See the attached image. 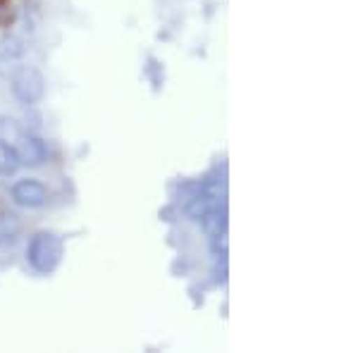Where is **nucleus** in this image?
Instances as JSON below:
<instances>
[{
	"instance_id": "obj_1",
	"label": "nucleus",
	"mask_w": 358,
	"mask_h": 353,
	"mask_svg": "<svg viewBox=\"0 0 358 353\" xmlns=\"http://www.w3.org/2000/svg\"><path fill=\"white\" fill-rule=\"evenodd\" d=\"M65 256V244H62L60 234L50 229H41L29 239L27 244V263L29 268L38 275H50L57 270Z\"/></svg>"
},
{
	"instance_id": "obj_2",
	"label": "nucleus",
	"mask_w": 358,
	"mask_h": 353,
	"mask_svg": "<svg viewBox=\"0 0 358 353\" xmlns=\"http://www.w3.org/2000/svg\"><path fill=\"white\" fill-rule=\"evenodd\" d=\"M10 91L22 106H36L45 96V79L36 67H20L10 79Z\"/></svg>"
},
{
	"instance_id": "obj_3",
	"label": "nucleus",
	"mask_w": 358,
	"mask_h": 353,
	"mask_svg": "<svg viewBox=\"0 0 358 353\" xmlns=\"http://www.w3.org/2000/svg\"><path fill=\"white\" fill-rule=\"evenodd\" d=\"M10 196H13V201L20 208L34 210V208L45 206V201H48V189H45L38 179H20V182L10 189Z\"/></svg>"
},
{
	"instance_id": "obj_4",
	"label": "nucleus",
	"mask_w": 358,
	"mask_h": 353,
	"mask_svg": "<svg viewBox=\"0 0 358 353\" xmlns=\"http://www.w3.org/2000/svg\"><path fill=\"white\" fill-rule=\"evenodd\" d=\"M13 146L17 150V158H20L22 165H41L48 158V150H45V143L36 136H17V141H13Z\"/></svg>"
},
{
	"instance_id": "obj_5",
	"label": "nucleus",
	"mask_w": 358,
	"mask_h": 353,
	"mask_svg": "<svg viewBox=\"0 0 358 353\" xmlns=\"http://www.w3.org/2000/svg\"><path fill=\"white\" fill-rule=\"evenodd\" d=\"M22 236V219L10 210L0 212V248H10Z\"/></svg>"
},
{
	"instance_id": "obj_6",
	"label": "nucleus",
	"mask_w": 358,
	"mask_h": 353,
	"mask_svg": "<svg viewBox=\"0 0 358 353\" xmlns=\"http://www.w3.org/2000/svg\"><path fill=\"white\" fill-rule=\"evenodd\" d=\"M20 158H17V150L13 141L8 138H0V175H15L17 167H20Z\"/></svg>"
}]
</instances>
